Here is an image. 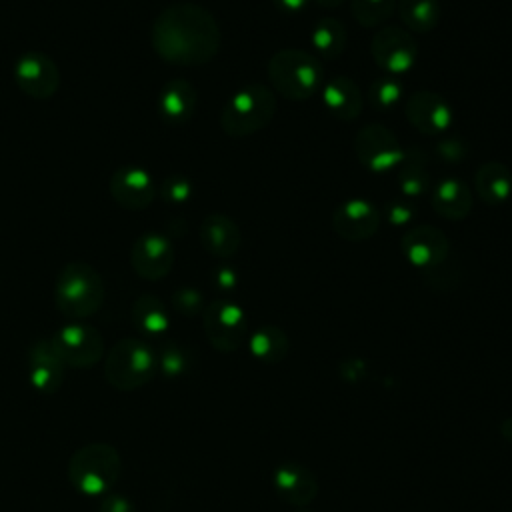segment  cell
I'll list each match as a JSON object with an SVG mask.
<instances>
[{
	"mask_svg": "<svg viewBox=\"0 0 512 512\" xmlns=\"http://www.w3.org/2000/svg\"><path fill=\"white\" fill-rule=\"evenodd\" d=\"M152 46L170 64L200 66L216 56L220 28L214 16L202 6L174 4L154 20Z\"/></svg>",
	"mask_w": 512,
	"mask_h": 512,
	"instance_id": "cell-1",
	"label": "cell"
},
{
	"mask_svg": "<svg viewBox=\"0 0 512 512\" xmlns=\"http://www.w3.org/2000/svg\"><path fill=\"white\" fill-rule=\"evenodd\" d=\"M122 458L112 444L92 442L78 448L68 462V480L76 492L88 498L106 496L118 482Z\"/></svg>",
	"mask_w": 512,
	"mask_h": 512,
	"instance_id": "cell-2",
	"label": "cell"
},
{
	"mask_svg": "<svg viewBox=\"0 0 512 512\" xmlns=\"http://www.w3.org/2000/svg\"><path fill=\"white\" fill-rule=\"evenodd\" d=\"M54 302L56 308L72 320L92 316L104 302L102 276L86 262L66 264L56 278Z\"/></svg>",
	"mask_w": 512,
	"mask_h": 512,
	"instance_id": "cell-3",
	"label": "cell"
},
{
	"mask_svg": "<svg viewBox=\"0 0 512 512\" xmlns=\"http://www.w3.org/2000/svg\"><path fill=\"white\" fill-rule=\"evenodd\" d=\"M272 86L288 100H308L324 84V68L316 54L286 48L268 60Z\"/></svg>",
	"mask_w": 512,
	"mask_h": 512,
	"instance_id": "cell-4",
	"label": "cell"
},
{
	"mask_svg": "<svg viewBox=\"0 0 512 512\" xmlns=\"http://www.w3.org/2000/svg\"><path fill=\"white\" fill-rule=\"evenodd\" d=\"M158 372V354L140 338L118 340L106 356L104 378L116 390L146 386Z\"/></svg>",
	"mask_w": 512,
	"mask_h": 512,
	"instance_id": "cell-5",
	"label": "cell"
},
{
	"mask_svg": "<svg viewBox=\"0 0 512 512\" xmlns=\"http://www.w3.org/2000/svg\"><path fill=\"white\" fill-rule=\"evenodd\" d=\"M276 112V96L264 84L238 88L222 108L220 124L228 136H250L270 124Z\"/></svg>",
	"mask_w": 512,
	"mask_h": 512,
	"instance_id": "cell-6",
	"label": "cell"
},
{
	"mask_svg": "<svg viewBox=\"0 0 512 512\" xmlns=\"http://www.w3.org/2000/svg\"><path fill=\"white\" fill-rule=\"evenodd\" d=\"M202 324L208 342L220 352H234L248 338V318L230 300L210 302L202 312Z\"/></svg>",
	"mask_w": 512,
	"mask_h": 512,
	"instance_id": "cell-7",
	"label": "cell"
},
{
	"mask_svg": "<svg viewBox=\"0 0 512 512\" xmlns=\"http://www.w3.org/2000/svg\"><path fill=\"white\" fill-rule=\"evenodd\" d=\"M50 342L66 368H90L104 354L102 334L80 322L62 326L54 336H50Z\"/></svg>",
	"mask_w": 512,
	"mask_h": 512,
	"instance_id": "cell-8",
	"label": "cell"
},
{
	"mask_svg": "<svg viewBox=\"0 0 512 512\" xmlns=\"http://www.w3.org/2000/svg\"><path fill=\"white\" fill-rule=\"evenodd\" d=\"M354 148L358 160L372 172H388L398 168L406 156L396 134L382 124H366L358 130Z\"/></svg>",
	"mask_w": 512,
	"mask_h": 512,
	"instance_id": "cell-9",
	"label": "cell"
},
{
	"mask_svg": "<svg viewBox=\"0 0 512 512\" xmlns=\"http://www.w3.org/2000/svg\"><path fill=\"white\" fill-rule=\"evenodd\" d=\"M374 62L388 74L408 72L418 54L412 34L400 26H380L370 44Z\"/></svg>",
	"mask_w": 512,
	"mask_h": 512,
	"instance_id": "cell-10",
	"label": "cell"
},
{
	"mask_svg": "<svg viewBox=\"0 0 512 512\" xmlns=\"http://www.w3.org/2000/svg\"><path fill=\"white\" fill-rule=\"evenodd\" d=\"M406 116L410 124L426 136H444L454 120L450 104L434 90H414L406 100Z\"/></svg>",
	"mask_w": 512,
	"mask_h": 512,
	"instance_id": "cell-11",
	"label": "cell"
},
{
	"mask_svg": "<svg viewBox=\"0 0 512 512\" xmlns=\"http://www.w3.org/2000/svg\"><path fill=\"white\" fill-rule=\"evenodd\" d=\"M14 80L26 96L46 100L58 90L60 72L50 56L42 52H28L16 60Z\"/></svg>",
	"mask_w": 512,
	"mask_h": 512,
	"instance_id": "cell-12",
	"label": "cell"
},
{
	"mask_svg": "<svg viewBox=\"0 0 512 512\" xmlns=\"http://www.w3.org/2000/svg\"><path fill=\"white\" fill-rule=\"evenodd\" d=\"M130 264L140 278L156 282L172 270L174 248L164 234L144 232L130 248Z\"/></svg>",
	"mask_w": 512,
	"mask_h": 512,
	"instance_id": "cell-13",
	"label": "cell"
},
{
	"mask_svg": "<svg viewBox=\"0 0 512 512\" xmlns=\"http://www.w3.org/2000/svg\"><path fill=\"white\" fill-rule=\"evenodd\" d=\"M400 246L406 260L424 272L446 264L450 248L448 238L438 228L428 224L404 232Z\"/></svg>",
	"mask_w": 512,
	"mask_h": 512,
	"instance_id": "cell-14",
	"label": "cell"
},
{
	"mask_svg": "<svg viewBox=\"0 0 512 512\" xmlns=\"http://www.w3.org/2000/svg\"><path fill=\"white\" fill-rule=\"evenodd\" d=\"M380 226L378 208L364 198H350L342 202L332 214L334 232L350 242H360L370 236Z\"/></svg>",
	"mask_w": 512,
	"mask_h": 512,
	"instance_id": "cell-15",
	"label": "cell"
},
{
	"mask_svg": "<svg viewBox=\"0 0 512 512\" xmlns=\"http://www.w3.org/2000/svg\"><path fill=\"white\" fill-rule=\"evenodd\" d=\"M110 194L126 210H142L156 196L152 176L138 166H120L110 178Z\"/></svg>",
	"mask_w": 512,
	"mask_h": 512,
	"instance_id": "cell-16",
	"label": "cell"
},
{
	"mask_svg": "<svg viewBox=\"0 0 512 512\" xmlns=\"http://www.w3.org/2000/svg\"><path fill=\"white\" fill-rule=\"evenodd\" d=\"M64 370L66 366L56 354L50 338L32 342L28 350V380L36 390L44 394H54L60 390L64 382Z\"/></svg>",
	"mask_w": 512,
	"mask_h": 512,
	"instance_id": "cell-17",
	"label": "cell"
},
{
	"mask_svg": "<svg viewBox=\"0 0 512 512\" xmlns=\"http://www.w3.org/2000/svg\"><path fill=\"white\" fill-rule=\"evenodd\" d=\"M274 488L284 502L304 508L316 498L318 480L308 466L300 462H284L274 470Z\"/></svg>",
	"mask_w": 512,
	"mask_h": 512,
	"instance_id": "cell-18",
	"label": "cell"
},
{
	"mask_svg": "<svg viewBox=\"0 0 512 512\" xmlns=\"http://www.w3.org/2000/svg\"><path fill=\"white\" fill-rule=\"evenodd\" d=\"M240 230L234 220L224 214H208L200 224V242L204 250L216 258H230L240 248Z\"/></svg>",
	"mask_w": 512,
	"mask_h": 512,
	"instance_id": "cell-19",
	"label": "cell"
},
{
	"mask_svg": "<svg viewBox=\"0 0 512 512\" xmlns=\"http://www.w3.org/2000/svg\"><path fill=\"white\" fill-rule=\"evenodd\" d=\"M322 98L326 108L338 120H354L362 112V94L348 76H334L322 84Z\"/></svg>",
	"mask_w": 512,
	"mask_h": 512,
	"instance_id": "cell-20",
	"label": "cell"
},
{
	"mask_svg": "<svg viewBox=\"0 0 512 512\" xmlns=\"http://www.w3.org/2000/svg\"><path fill=\"white\" fill-rule=\"evenodd\" d=\"M196 108V90L188 80L174 78L158 96V112L170 124L188 122Z\"/></svg>",
	"mask_w": 512,
	"mask_h": 512,
	"instance_id": "cell-21",
	"label": "cell"
},
{
	"mask_svg": "<svg viewBox=\"0 0 512 512\" xmlns=\"http://www.w3.org/2000/svg\"><path fill=\"white\" fill-rule=\"evenodd\" d=\"M434 210L448 220H462L472 210L470 186L460 178H444L432 190Z\"/></svg>",
	"mask_w": 512,
	"mask_h": 512,
	"instance_id": "cell-22",
	"label": "cell"
},
{
	"mask_svg": "<svg viewBox=\"0 0 512 512\" xmlns=\"http://www.w3.org/2000/svg\"><path fill=\"white\" fill-rule=\"evenodd\" d=\"M474 188L488 204H502L512 196V174L500 162H486L476 170Z\"/></svg>",
	"mask_w": 512,
	"mask_h": 512,
	"instance_id": "cell-23",
	"label": "cell"
},
{
	"mask_svg": "<svg viewBox=\"0 0 512 512\" xmlns=\"http://www.w3.org/2000/svg\"><path fill=\"white\" fill-rule=\"evenodd\" d=\"M134 328L144 336H162L170 326V314L164 302L152 294H142L130 308Z\"/></svg>",
	"mask_w": 512,
	"mask_h": 512,
	"instance_id": "cell-24",
	"label": "cell"
},
{
	"mask_svg": "<svg viewBox=\"0 0 512 512\" xmlns=\"http://www.w3.org/2000/svg\"><path fill=\"white\" fill-rule=\"evenodd\" d=\"M248 348L252 356L264 364H276L286 358L290 342L282 328L278 326H260L248 336Z\"/></svg>",
	"mask_w": 512,
	"mask_h": 512,
	"instance_id": "cell-25",
	"label": "cell"
},
{
	"mask_svg": "<svg viewBox=\"0 0 512 512\" xmlns=\"http://www.w3.org/2000/svg\"><path fill=\"white\" fill-rule=\"evenodd\" d=\"M398 186L406 200L420 198L430 186V172L426 168V158L418 150L406 152L402 164L398 166Z\"/></svg>",
	"mask_w": 512,
	"mask_h": 512,
	"instance_id": "cell-26",
	"label": "cell"
},
{
	"mask_svg": "<svg viewBox=\"0 0 512 512\" xmlns=\"http://www.w3.org/2000/svg\"><path fill=\"white\" fill-rule=\"evenodd\" d=\"M310 40L316 56L334 60L346 48V28L336 18H322L314 24Z\"/></svg>",
	"mask_w": 512,
	"mask_h": 512,
	"instance_id": "cell-27",
	"label": "cell"
},
{
	"mask_svg": "<svg viewBox=\"0 0 512 512\" xmlns=\"http://www.w3.org/2000/svg\"><path fill=\"white\" fill-rule=\"evenodd\" d=\"M400 20L412 32H430L440 20V0H400Z\"/></svg>",
	"mask_w": 512,
	"mask_h": 512,
	"instance_id": "cell-28",
	"label": "cell"
},
{
	"mask_svg": "<svg viewBox=\"0 0 512 512\" xmlns=\"http://www.w3.org/2000/svg\"><path fill=\"white\" fill-rule=\"evenodd\" d=\"M396 8V0H350L352 16L362 26H380L384 24Z\"/></svg>",
	"mask_w": 512,
	"mask_h": 512,
	"instance_id": "cell-29",
	"label": "cell"
},
{
	"mask_svg": "<svg viewBox=\"0 0 512 512\" xmlns=\"http://www.w3.org/2000/svg\"><path fill=\"white\" fill-rule=\"evenodd\" d=\"M192 368V354L180 344H166L158 354V370L166 376H182Z\"/></svg>",
	"mask_w": 512,
	"mask_h": 512,
	"instance_id": "cell-30",
	"label": "cell"
},
{
	"mask_svg": "<svg viewBox=\"0 0 512 512\" xmlns=\"http://www.w3.org/2000/svg\"><path fill=\"white\" fill-rule=\"evenodd\" d=\"M402 98V86L394 78H378L370 86V100L378 108H390Z\"/></svg>",
	"mask_w": 512,
	"mask_h": 512,
	"instance_id": "cell-31",
	"label": "cell"
},
{
	"mask_svg": "<svg viewBox=\"0 0 512 512\" xmlns=\"http://www.w3.org/2000/svg\"><path fill=\"white\" fill-rule=\"evenodd\" d=\"M172 304L174 308L184 314V316H196L200 312H204V298L196 288L190 286H182L172 294Z\"/></svg>",
	"mask_w": 512,
	"mask_h": 512,
	"instance_id": "cell-32",
	"label": "cell"
},
{
	"mask_svg": "<svg viewBox=\"0 0 512 512\" xmlns=\"http://www.w3.org/2000/svg\"><path fill=\"white\" fill-rule=\"evenodd\" d=\"M162 196L168 202L182 204V202H186L192 196V184L186 178H182V176H170L162 184Z\"/></svg>",
	"mask_w": 512,
	"mask_h": 512,
	"instance_id": "cell-33",
	"label": "cell"
},
{
	"mask_svg": "<svg viewBox=\"0 0 512 512\" xmlns=\"http://www.w3.org/2000/svg\"><path fill=\"white\" fill-rule=\"evenodd\" d=\"M100 512H136V506H134V502H132L130 498H126L124 494L108 492L106 496H102Z\"/></svg>",
	"mask_w": 512,
	"mask_h": 512,
	"instance_id": "cell-34",
	"label": "cell"
},
{
	"mask_svg": "<svg viewBox=\"0 0 512 512\" xmlns=\"http://www.w3.org/2000/svg\"><path fill=\"white\" fill-rule=\"evenodd\" d=\"M412 206L408 204V200L404 198V200H396V202H392L390 206H388V220L392 222V224H396V226H402V224H406V222H410L412 220Z\"/></svg>",
	"mask_w": 512,
	"mask_h": 512,
	"instance_id": "cell-35",
	"label": "cell"
},
{
	"mask_svg": "<svg viewBox=\"0 0 512 512\" xmlns=\"http://www.w3.org/2000/svg\"><path fill=\"white\" fill-rule=\"evenodd\" d=\"M438 154H442L446 160L454 162V160H460L466 152H464V146L460 144V140H456V138H442L440 144H438Z\"/></svg>",
	"mask_w": 512,
	"mask_h": 512,
	"instance_id": "cell-36",
	"label": "cell"
},
{
	"mask_svg": "<svg viewBox=\"0 0 512 512\" xmlns=\"http://www.w3.org/2000/svg\"><path fill=\"white\" fill-rule=\"evenodd\" d=\"M214 284L220 290H232L236 286V272L232 268H228V266H220L214 272Z\"/></svg>",
	"mask_w": 512,
	"mask_h": 512,
	"instance_id": "cell-37",
	"label": "cell"
},
{
	"mask_svg": "<svg viewBox=\"0 0 512 512\" xmlns=\"http://www.w3.org/2000/svg\"><path fill=\"white\" fill-rule=\"evenodd\" d=\"M342 376L348 380V382H358V380H362L364 378V374H366V368H364V362H360V360H346L344 364H342Z\"/></svg>",
	"mask_w": 512,
	"mask_h": 512,
	"instance_id": "cell-38",
	"label": "cell"
},
{
	"mask_svg": "<svg viewBox=\"0 0 512 512\" xmlns=\"http://www.w3.org/2000/svg\"><path fill=\"white\" fill-rule=\"evenodd\" d=\"M312 0H274V4L286 12H300L304 10Z\"/></svg>",
	"mask_w": 512,
	"mask_h": 512,
	"instance_id": "cell-39",
	"label": "cell"
},
{
	"mask_svg": "<svg viewBox=\"0 0 512 512\" xmlns=\"http://www.w3.org/2000/svg\"><path fill=\"white\" fill-rule=\"evenodd\" d=\"M500 434H502L508 442H512V416L506 418V420H502V424H500Z\"/></svg>",
	"mask_w": 512,
	"mask_h": 512,
	"instance_id": "cell-40",
	"label": "cell"
},
{
	"mask_svg": "<svg viewBox=\"0 0 512 512\" xmlns=\"http://www.w3.org/2000/svg\"><path fill=\"white\" fill-rule=\"evenodd\" d=\"M318 6H322V8H338L344 0H314Z\"/></svg>",
	"mask_w": 512,
	"mask_h": 512,
	"instance_id": "cell-41",
	"label": "cell"
},
{
	"mask_svg": "<svg viewBox=\"0 0 512 512\" xmlns=\"http://www.w3.org/2000/svg\"><path fill=\"white\" fill-rule=\"evenodd\" d=\"M300 512H306V510H300Z\"/></svg>",
	"mask_w": 512,
	"mask_h": 512,
	"instance_id": "cell-42",
	"label": "cell"
}]
</instances>
